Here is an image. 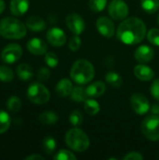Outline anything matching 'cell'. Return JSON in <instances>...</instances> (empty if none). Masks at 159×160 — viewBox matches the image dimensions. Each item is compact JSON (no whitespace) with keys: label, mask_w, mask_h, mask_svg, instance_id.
<instances>
[{"label":"cell","mask_w":159,"mask_h":160,"mask_svg":"<svg viewBox=\"0 0 159 160\" xmlns=\"http://www.w3.org/2000/svg\"><path fill=\"white\" fill-rule=\"evenodd\" d=\"M27 98L28 99L35 104H45L50 100L51 95L49 90L41 83L35 82L32 83L27 89Z\"/></svg>","instance_id":"obj_6"},{"label":"cell","mask_w":159,"mask_h":160,"mask_svg":"<svg viewBox=\"0 0 159 160\" xmlns=\"http://www.w3.org/2000/svg\"><path fill=\"white\" fill-rule=\"evenodd\" d=\"M14 74L11 68L7 66L0 67V81L4 82H9L13 80Z\"/></svg>","instance_id":"obj_29"},{"label":"cell","mask_w":159,"mask_h":160,"mask_svg":"<svg viewBox=\"0 0 159 160\" xmlns=\"http://www.w3.org/2000/svg\"><path fill=\"white\" fill-rule=\"evenodd\" d=\"M38 120L43 125L51 126V125H54L58 121V115L55 112H53L48 111V112H42L39 115Z\"/></svg>","instance_id":"obj_22"},{"label":"cell","mask_w":159,"mask_h":160,"mask_svg":"<svg viewBox=\"0 0 159 160\" xmlns=\"http://www.w3.org/2000/svg\"><path fill=\"white\" fill-rule=\"evenodd\" d=\"M157 22H158V24H159V15H158V19H157Z\"/></svg>","instance_id":"obj_42"},{"label":"cell","mask_w":159,"mask_h":160,"mask_svg":"<svg viewBox=\"0 0 159 160\" xmlns=\"http://www.w3.org/2000/svg\"><path fill=\"white\" fill-rule=\"evenodd\" d=\"M0 35L8 39H20L26 35V25L20 20L6 17L0 21Z\"/></svg>","instance_id":"obj_2"},{"label":"cell","mask_w":159,"mask_h":160,"mask_svg":"<svg viewBox=\"0 0 159 160\" xmlns=\"http://www.w3.org/2000/svg\"><path fill=\"white\" fill-rule=\"evenodd\" d=\"M70 98L75 102H84L88 98L86 88L81 86V84L73 87V90L70 94Z\"/></svg>","instance_id":"obj_21"},{"label":"cell","mask_w":159,"mask_h":160,"mask_svg":"<svg viewBox=\"0 0 159 160\" xmlns=\"http://www.w3.org/2000/svg\"><path fill=\"white\" fill-rule=\"evenodd\" d=\"M82 45V40L79 37V35H75L73 38H70L69 42H68V47L72 52H76L81 48Z\"/></svg>","instance_id":"obj_35"},{"label":"cell","mask_w":159,"mask_h":160,"mask_svg":"<svg viewBox=\"0 0 159 160\" xmlns=\"http://www.w3.org/2000/svg\"><path fill=\"white\" fill-rule=\"evenodd\" d=\"M130 105L132 110L139 115H143L150 110V103L148 98L140 93H136L131 97Z\"/></svg>","instance_id":"obj_9"},{"label":"cell","mask_w":159,"mask_h":160,"mask_svg":"<svg viewBox=\"0 0 159 160\" xmlns=\"http://www.w3.org/2000/svg\"><path fill=\"white\" fill-rule=\"evenodd\" d=\"M37 76L38 81H40V82H46V81L50 78L51 72H50V70H49L47 68H39V70L37 71Z\"/></svg>","instance_id":"obj_36"},{"label":"cell","mask_w":159,"mask_h":160,"mask_svg":"<svg viewBox=\"0 0 159 160\" xmlns=\"http://www.w3.org/2000/svg\"><path fill=\"white\" fill-rule=\"evenodd\" d=\"M141 129L142 134L152 142L159 141V117L157 115H148L142 122Z\"/></svg>","instance_id":"obj_5"},{"label":"cell","mask_w":159,"mask_h":160,"mask_svg":"<svg viewBox=\"0 0 159 160\" xmlns=\"http://www.w3.org/2000/svg\"><path fill=\"white\" fill-rule=\"evenodd\" d=\"M17 76L22 81H29L33 78L34 72L31 66L28 64H21L17 67Z\"/></svg>","instance_id":"obj_20"},{"label":"cell","mask_w":159,"mask_h":160,"mask_svg":"<svg viewBox=\"0 0 159 160\" xmlns=\"http://www.w3.org/2000/svg\"><path fill=\"white\" fill-rule=\"evenodd\" d=\"M95 77L94 66L85 59L77 60L70 70V78L78 84H86Z\"/></svg>","instance_id":"obj_3"},{"label":"cell","mask_w":159,"mask_h":160,"mask_svg":"<svg viewBox=\"0 0 159 160\" xmlns=\"http://www.w3.org/2000/svg\"><path fill=\"white\" fill-rule=\"evenodd\" d=\"M42 148L47 155H52L56 148V142L53 137L48 136L42 142Z\"/></svg>","instance_id":"obj_26"},{"label":"cell","mask_w":159,"mask_h":160,"mask_svg":"<svg viewBox=\"0 0 159 160\" xmlns=\"http://www.w3.org/2000/svg\"><path fill=\"white\" fill-rule=\"evenodd\" d=\"M108 11L110 16L116 21L125 20L128 15V7L124 0H112Z\"/></svg>","instance_id":"obj_7"},{"label":"cell","mask_w":159,"mask_h":160,"mask_svg":"<svg viewBox=\"0 0 159 160\" xmlns=\"http://www.w3.org/2000/svg\"><path fill=\"white\" fill-rule=\"evenodd\" d=\"M46 38H47V40L49 41V43L55 47H61L67 41V36H66L65 32L58 27L51 28L47 32Z\"/></svg>","instance_id":"obj_11"},{"label":"cell","mask_w":159,"mask_h":160,"mask_svg":"<svg viewBox=\"0 0 159 160\" xmlns=\"http://www.w3.org/2000/svg\"><path fill=\"white\" fill-rule=\"evenodd\" d=\"M44 60H45V63L47 64V66H49L50 68H55L59 62L58 56L54 52H47L45 54Z\"/></svg>","instance_id":"obj_33"},{"label":"cell","mask_w":159,"mask_h":160,"mask_svg":"<svg viewBox=\"0 0 159 160\" xmlns=\"http://www.w3.org/2000/svg\"><path fill=\"white\" fill-rule=\"evenodd\" d=\"M152 113L155 115H157L159 117V104H154L151 108Z\"/></svg>","instance_id":"obj_39"},{"label":"cell","mask_w":159,"mask_h":160,"mask_svg":"<svg viewBox=\"0 0 159 160\" xmlns=\"http://www.w3.org/2000/svg\"><path fill=\"white\" fill-rule=\"evenodd\" d=\"M142 9L147 13H155L159 8V0H141Z\"/></svg>","instance_id":"obj_24"},{"label":"cell","mask_w":159,"mask_h":160,"mask_svg":"<svg viewBox=\"0 0 159 160\" xmlns=\"http://www.w3.org/2000/svg\"><path fill=\"white\" fill-rule=\"evenodd\" d=\"M150 92H151L152 96L159 101V79L154 81V82L152 83V85L150 87Z\"/></svg>","instance_id":"obj_37"},{"label":"cell","mask_w":159,"mask_h":160,"mask_svg":"<svg viewBox=\"0 0 159 160\" xmlns=\"http://www.w3.org/2000/svg\"><path fill=\"white\" fill-rule=\"evenodd\" d=\"M26 47H27V50L35 55L45 54L48 49L46 42L38 38H34L28 40Z\"/></svg>","instance_id":"obj_13"},{"label":"cell","mask_w":159,"mask_h":160,"mask_svg":"<svg viewBox=\"0 0 159 160\" xmlns=\"http://www.w3.org/2000/svg\"><path fill=\"white\" fill-rule=\"evenodd\" d=\"M83 103H84V110L86 113H88L89 115L94 116L99 112L100 105L97 100L92 99V98H87Z\"/></svg>","instance_id":"obj_23"},{"label":"cell","mask_w":159,"mask_h":160,"mask_svg":"<svg viewBox=\"0 0 159 160\" xmlns=\"http://www.w3.org/2000/svg\"><path fill=\"white\" fill-rule=\"evenodd\" d=\"M53 159L55 160H76L77 159V158H76V156L72 153V152H70V151H68V150H65V149H62V150H60V151H58L55 155H54V157H53Z\"/></svg>","instance_id":"obj_31"},{"label":"cell","mask_w":159,"mask_h":160,"mask_svg":"<svg viewBox=\"0 0 159 160\" xmlns=\"http://www.w3.org/2000/svg\"><path fill=\"white\" fill-rule=\"evenodd\" d=\"M154 57H155V51L147 45L140 46L135 51V59L141 64L148 63L152 61Z\"/></svg>","instance_id":"obj_14"},{"label":"cell","mask_w":159,"mask_h":160,"mask_svg":"<svg viewBox=\"0 0 159 160\" xmlns=\"http://www.w3.org/2000/svg\"><path fill=\"white\" fill-rule=\"evenodd\" d=\"M5 7H6L5 2L3 0H0V14L5 10Z\"/></svg>","instance_id":"obj_41"},{"label":"cell","mask_w":159,"mask_h":160,"mask_svg":"<svg viewBox=\"0 0 159 160\" xmlns=\"http://www.w3.org/2000/svg\"><path fill=\"white\" fill-rule=\"evenodd\" d=\"M125 160H142L143 159V156L138 152H130L127 156L124 157Z\"/></svg>","instance_id":"obj_38"},{"label":"cell","mask_w":159,"mask_h":160,"mask_svg":"<svg viewBox=\"0 0 159 160\" xmlns=\"http://www.w3.org/2000/svg\"><path fill=\"white\" fill-rule=\"evenodd\" d=\"M147 38L149 42L155 46H159V29L157 28H153L149 30L147 34Z\"/></svg>","instance_id":"obj_34"},{"label":"cell","mask_w":159,"mask_h":160,"mask_svg":"<svg viewBox=\"0 0 159 160\" xmlns=\"http://www.w3.org/2000/svg\"><path fill=\"white\" fill-rule=\"evenodd\" d=\"M65 141L70 149L79 153L86 151L90 145V140L86 133L77 128H71L67 132Z\"/></svg>","instance_id":"obj_4"},{"label":"cell","mask_w":159,"mask_h":160,"mask_svg":"<svg viewBox=\"0 0 159 160\" xmlns=\"http://www.w3.org/2000/svg\"><path fill=\"white\" fill-rule=\"evenodd\" d=\"M105 92H106V84L100 81L95 82L86 87V93L88 97L91 98L101 97L105 94Z\"/></svg>","instance_id":"obj_17"},{"label":"cell","mask_w":159,"mask_h":160,"mask_svg":"<svg viewBox=\"0 0 159 160\" xmlns=\"http://www.w3.org/2000/svg\"><path fill=\"white\" fill-rule=\"evenodd\" d=\"M146 35V25L139 18L125 19L117 29V38L128 45H135L143 40Z\"/></svg>","instance_id":"obj_1"},{"label":"cell","mask_w":159,"mask_h":160,"mask_svg":"<svg viewBox=\"0 0 159 160\" xmlns=\"http://www.w3.org/2000/svg\"><path fill=\"white\" fill-rule=\"evenodd\" d=\"M10 127V117L7 112L0 110V134L5 133Z\"/></svg>","instance_id":"obj_27"},{"label":"cell","mask_w":159,"mask_h":160,"mask_svg":"<svg viewBox=\"0 0 159 160\" xmlns=\"http://www.w3.org/2000/svg\"><path fill=\"white\" fill-rule=\"evenodd\" d=\"M26 160H34V159H39V160H44V158L42 156H39V155H31L29 157H27Z\"/></svg>","instance_id":"obj_40"},{"label":"cell","mask_w":159,"mask_h":160,"mask_svg":"<svg viewBox=\"0 0 159 160\" xmlns=\"http://www.w3.org/2000/svg\"><path fill=\"white\" fill-rule=\"evenodd\" d=\"M22 107V101L18 97H10L7 101V108L11 112H17Z\"/></svg>","instance_id":"obj_28"},{"label":"cell","mask_w":159,"mask_h":160,"mask_svg":"<svg viewBox=\"0 0 159 160\" xmlns=\"http://www.w3.org/2000/svg\"><path fill=\"white\" fill-rule=\"evenodd\" d=\"M134 75L136 76V78H138L141 81L149 82V81L153 80V78L155 77V72L151 68H149L143 64H140V65L135 66Z\"/></svg>","instance_id":"obj_15"},{"label":"cell","mask_w":159,"mask_h":160,"mask_svg":"<svg viewBox=\"0 0 159 160\" xmlns=\"http://www.w3.org/2000/svg\"><path fill=\"white\" fill-rule=\"evenodd\" d=\"M97 29L105 38H112L115 32V27L112 21L104 16L97 19Z\"/></svg>","instance_id":"obj_12"},{"label":"cell","mask_w":159,"mask_h":160,"mask_svg":"<svg viewBox=\"0 0 159 160\" xmlns=\"http://www.w3.org/2000/svg\"><path fill=\"white\" fill-rule=\"evenodd\" d=\"M72 90H73L72 82L68 79H66V78L59 81L55 87V91L57 95L61 98H66L67 96H70Z\"/></svg>","instance_id":"obj_18"},{"label":"cell","mask_w":159,"mask_h":160,"mask_svg":"<svg viewBox=\"0 0 159 160\" xmlns=\"http://www.w3.org/2000/svg\"><path fill=\"white\" fill-rule=\"evenodd\" d=\"M26 26L32 31H42L46 28L45 21L38 16H31L26 21Z\"/></svg>","instance_id":"obj_19"},{"label":"cell","mask_w":159,"mask_h":160,"mask_svg":"<svg viewBox=\"0 0 159 160\" xmlns=\"http://www.w3.org/2000/svg\"><path fill=\"white\" fill-rule=\"evenodd\" d=\"M67 28L74 35H81L85 29V22L82 17L77 13H70L66 18Z\"/></svg>","instance_id":"obj_10"},{"label":"cell","mask_w":159,"mask_h":160,"mask_svg":"<svg viewBox=\"0 0 159 160\" xmlns=\"http://www.w3.org/2000/svg\"><path fill=\"white\" fill-rule=\"evenodd\" d=\"M22 54V47L19 44L16 43H11L7 45L1 53V57L3 62L7 63V64H14L16 63Z\"/></svg>","instance_id":"obj_8"},{"label":"cell","mask_w":159,"mask_h":160,"mask_svg":"<svg viewBox=\"0 0 159 160\" xmlns=\"http://www.w3.org/2000/svg\"><path fill=\"white\" fill-rule=\"evenodd\" d=\"M29 8V0H10L9 9L14 16L23 15Z\"/></svg>","instance_id":"obj_16"},{"label":"cell","mask_w":159,"mask_h":160,"mask_svg":"<svg viewBox=\"0 0 159 160\" xmlns=\"http://www.w3.org/2000/svg\"><path fill=\"white\" fill-rule=\"evenodd\" d=\"M107 4V0H89L88 6L91 10L94 12H100L102 11Z\"/></svg>","instance_id":"obj_30"},{"label":"cell","mask_w":159,"mask_h":160,"mask_svg":"<svg viewBox=\"0 0 159 160\" xmlns=\"http://www.w3.org/2000/svg\"><path fill=\"white\" fill-rule=\"evenodd\" d=\"M105 79H106L107 82L110 85H112V87H120L123 83L122 77L118 73L113 72V71L108 72L105 76Z\"/></svg>","instance_id":"obj_25"},{"label":"cell","mask_w":159,"mask_h":160,"mask_svg":"<svg viewBox=\"0 0 159 160\" xmlns=\"http://www.w3.org/2000/svg\"><path fill=\"white\" fill-rule=\"evenodd\" d=\"M69 122L71 123V125H73V126H75V127L81 126L82 123L83 122L82 113L80 111H78V110L73 111V112L69 114Z\"/></svg>","instance_id":"obj_32"}]
</instances>
